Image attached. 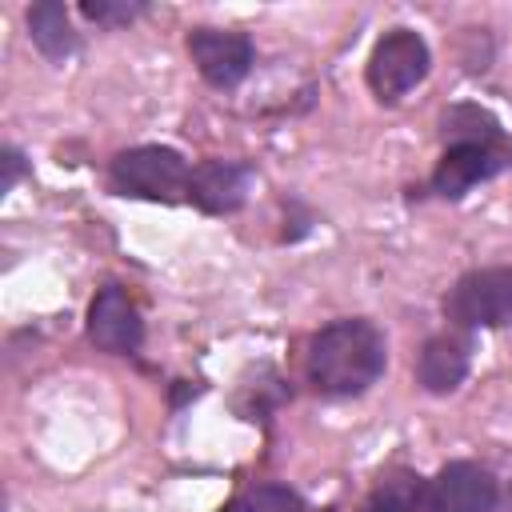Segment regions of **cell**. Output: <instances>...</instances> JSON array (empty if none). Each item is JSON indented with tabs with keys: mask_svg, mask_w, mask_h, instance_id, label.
I'll return each mask as SVG.
<instances>
[{
	"mask_svg": "<svg viewBox=\"0 0 512 512\" xmlns=\"http://www.w3.org/2000/svg\"><path fill=\"white\" fill-rule=\"evenodd\" d=\"M224 512H236V504H228V508H224Z\"/></svg>",
	"mask_w": 512,
	"mask_h": 512,
	"instance_id": "obj_16",
	"label": "cell"
},
{
	"mask_svg": "<svg viewBox=\"0 0 512 512\" xmlns=\"http://www.w3.org/2000/svg\"><path fill=\"white\" fill-rule=\"evenodd\" d=\"M428 44L412 28H392L376 40L368 56V84L380 100H400L408 88H416L428 76Z\"/></svg>",
	"mask_w": 512,
	"mask_h": 512,
	"instance_id": "obj_4",
	"label": "cell"
},
{
	"mask_svg": "<svg viewBox=\"0 0 512 512\" xmlns=\"http://www.w3.org/2000/svg\"><path fill=\"white\" fill-rule=\"evenodd\" d=\"M468 360H472V348L464 336H432L424 348H420V360H416V380L424 392H452L464 376H468Z\"/></svg>",
	"mask_w": 512,
	"mask_h": 512,
	"instance_id": "obj_10",
	"label": "cell"
},
{
	"mask_svg": "<svg viewBox=\"0 0 512 512\" xmlns=\"http://www.w3.org/2000/svg\"><path fill=\"white\" fill-rule=\"evenodd\" d=\"M368 512H428V484L412 472H396L372 492Z\"/></svg>",
	"mask_w": 512,
	"mask_h": 512,
	"instance_id": "obj_12",
	"label": "cell"
},
{
	"mask_svg": "<svg viewBox=\"0 0 512 512\" xmlns=\"http://www.w3.org/2000/svg\"><path fill=\"white\" fill-rule=\"evenodd\" d=\"M252 184V168L236 164V160H204L192 168L188 180V200H196L204 212L220 216V212H236L248 196Z\"/></svg>",
	"mask_w": 512,
	"mask_h": 512,
	"instance_id": "obj_9",
	"label": "cell"
},
{
	"mask_svg": "<svg viewBox=\"0 0 512 512\" xmlns=\"http://www.w3.org/2000/svg\"><path fill=\"white\" fill-rule=\"evenodd\" d=\"M20 172H24V156L16 148H4V180H0V192H12L16 180H20Z\"/></svg>",
	"mask_w": 512,
	"mask_h": 512,
	"instance_id": "obj_15",
	"label": "cell"
},
{
	"mask_svg": "<svg viewBox=\"0 0 512 512\" xmlns=\"http://www.w3.org/2000/svg\"><path fill=\"white\" fill-rule=\"evenodd\" d=\"M388 348L372 320H332L308 344V380L324 396H360L384 372Z\"/></svg>",
	"mask_w": 512,
	"mask_h": 512,
	"instance_id": "obj_1",
	"label": "cell"
},
{
	"mask_svg": "<svg viewBox=\"0 0 512 512\" xmlns=\"http://www.w3.org/2000/svg\"><path fill=\"white\" fill-rule=\"evenodd\" d=\"M108 176H112V188H116L120 196H144V200L176 204V200L188 196L192 168H188V160H184L176 148L140 144V148L120 152V156L112 160Z\"/></svg>",
	"mask_w": 512,
	"mask_h": 512,
	"instance_id": "obj_2",
	"label": "cell"
},
{
	"mask_svg": "<svg viewBox=\"0 0 512 512\" xmlns=\"http://www.w3.org/2000/svg\"><path fill=\"white\" fill-rule=\"evenodd\" d=\"M504 148L488 144V140H452L432 172V188L448 200H460L468 188H476L480 180L496 176L504 168Z\"/></svg>",
	"mask_w": 512,
	"mask_h": 512,
	"instance_id": "obj_8",
	"label": "cell"
},
{
	"mask_svg": "<svg viewBox=\"0 0 512 512\" xmlns=\"http://www.w3.org/2000/svg\"><path fill=\"white\" fill-rule=\"evenodd\" d=\"M80 12L88 20H96V24H104V28H120V24H132L144 12V4H128V0H84Z\"/></svg>",
	"mask_w": 512,
	"mask_h": 512,
	"instance_id": "obj_14",
	"label": "cell"
},
{
	"mask_svg": "<svg viewBox=\"0 0 512 512\" xmlns=\"http://www.w3.org/2000/svg\"><path fill=\"white\" fill-rule=\"evenodd\" d=\"M188 52L212 88H236L252 72V60H256L252 40L244 32H228V28H192Z\"/></svg>",
	"mask_w": 512,
	"mask_h": 512,
	"instance_id": "obj_5",
	"label": "cell"
},
{
	"mask_svg": "<svg viewBox=\"0 0 512 512\" xmlns=\"http://www.w3.org/2000/svg\"><path fill=\"white\" fill-rule=\"evenodd\" d=\"M28 36L56 64H64L76 52V32H72L68 12H64L60 0H40V4L28 8Z\"/></svg>",
	"mask_w": 512,
	"mask_h": 512,
	"instance_id": "obj_11",
	"label": "cell"
},
{
	"mask_svg": "<svg viewBox=\"0 0 512 512\" xmlns=\"http://www.w3.org/2000/svg\"><path fill=\"white\" fill-rule=\"evenodd\" d=\"M88 340L100 352H112V356H132L140 348L144 324H140V312H136V304L128 300V292L120 284H104L92 296V308H88Z\"/></svg>",
	"mask_w": 512,
	"mask_h": 512,
	"instance_id": "obj_6",
	"label": "cell"
},
{
	"mask_svg": "<svg viewBox=\"0 0 512 512\" xmlns=\"http://www.w3.org/2000/svg\"><path fill=\"white\" fill-rule=\"evenodd\" d=\"M236 512H308L304 500L284 484H256L236 500Z\"/></svg>",
	"mask_w": 512,
	"mask_h": 512,
	"instance_id": "obj_13",
	"label": "cell"
},
{
	"mask_svg": "<svg viewBox=\"0 0 512 512\" xmlns=\"http://www.w3.org/2000/svg\"><path fill=\"white\" fill-rule=\"evenodd\" d=\"M444 312L456 328H500L512 324V264L464 272L448 296Z\"/></svg>",
	"mask_w": 512,
	"mask_h": 512,
	"instance_id": "obj_3",
	"label": "cell"
},
{
	"mask_svg": "<svg viewBox=\"0 0 512 512\" xmlns=\"http://www.w3.org/2000/svg\"><path fill=\"white\" fill-rule=\"evenodd\" d=\"M496 496L492 472L472 460H452L428 480V512H492Z\"/></svg>",
	"mask_w": 512,
	"mask_h": 512,
	"instance_id": "obj_7",
	"label": "cell"
}]
</instances>
